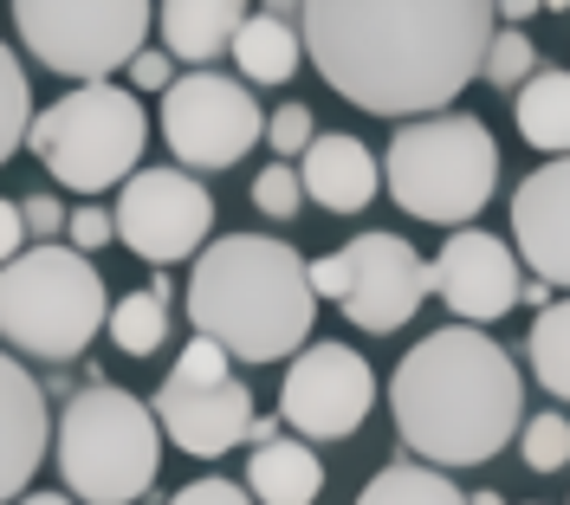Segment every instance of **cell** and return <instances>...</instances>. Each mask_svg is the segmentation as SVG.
<instances>
[{
  "label": "cell",
  "instance_id": "6da1fadb",
  "mask_svg": "<svg viewBox=\"0 0 570 505\" xmlns=\"http://www.w3.org/2000/svg\"><path fill=\"white\" fill-rule=\"evenodd\" d=\"M499 0H305L318 78L370 117H434L487 72Z\"/></svg>",
  "mask_w": 570,
  "mask_h": 505
},
{
  "label": "cell",
  "instance_id": "7a4b0ae2",
  "mask_svg": "<svg viewBox=\"0 0 570 505\" xmlns=\"http://www.w3.org/2000/svg\"><path fill=\"white\" fill-rule=\"evenodd\" d=\"M390 415L428 467H480L525 434V383L480 325H441L395 363Z\"/></svg>",
  "mask_w": 570,
  "mask_h": 505
},
{
  "label": "cell",
  "instance_id": "3957f363",
  "mask_svg": "<svg viewBox=\"0 0 570 505\" xmlns=\"http://www.w3.org/2000/svg\"><path fill=\"white\" fill-rule=\"evenodd\" d=\"M188 318L240 363H279L312 337L318 318L312 266H298V253L273 234H227L195 259Z\"/></svg>",
  "mask_w": 570,
  "mask_h": 505
},
{
  "label": "cell",
  "instance_id": "277c9868",
  "mask_svg": "<svg viewBox=\"0 0 570 505\" xmlns=\"http://www.w3.org/2000/svg\"><path fill=\"white\" fill-rule=\"evenodd\" d=\"M59 473H66L71 499L85 505H130L156 486L163 467V415L156 402L91 383L66 402L59 415Z\"/></svg>",
  "mask_w": 570,
  "mask_h": 505
},
{
  "label": "cell",
  "instance_id": "5b68a950",
  "mask_svg": "<svg viewBox=\"0 0 570 505\" xmlns=\"http://www.w3.org/2000/svg\"><path fill=\"white\" fill-rule=\"evenodd\" d=\"M0 330L13 350L39 363H71L91 350V337L110 330V291L91 253L39 240L20 259H7L0 279Z\"/></svg>",
  "mask_w": 570,
  "mask_h": 505
},
{
  "label": "cell",
  "instance_id": "8992f818",
  "mask_svg": "<svg viewBox=\"0 0 570 505\" xmlns=\"http://www.w3.org/2000/svg\"><path fill=\"white\" fill-rule=\"evenodd\" d=\"M390 195L415 220L434 227H461L473 220L499 188V143L493 130L466 110H434V117H409L390 143Z\"/></svg>",
  "mask_w": 570,
  "mask_h": 505
},
{
  "label": "cell",
  "instance_id": "52a82bcc",
  "mask_svg": "<svg viewBox=\"0 0 570 505\" xmlns=\"http://www.w3.org/2000/svg\"><path fill=\"white\" fill-rule=\"evenodd\" d=\"M142 143H149V123H142L137 91H117L110 78L66 91L59 105L39 110L33 123L39 162L71 195H105L117 181H130L142 162Z\"/></svg>",
  "mask_w": 570,
  "mask_h": 505
},
{
  "label": "cell",
  "instance_id": "ba28073f",
  "mask_svg": "<svg viewBox=\"0 0 570 505\" xmlns=\"http://www.w3.org/2000/svg\"><path fill=\"white\" fill-rule=\"evenodd\" d=\"M149 20H156L149 0H13L20 46L46 72L78 85H105L117 66H130Z\"/></svg>",
  "mask_w": 570,
  "mask_h": 505
},
{
  "label": "cell",
  "instance_id": "9c48e42d",
  "mask_svg": "<svg viewBox=\"0 0 570 505\" xmlns=\"http://www.w3.org/2000/svg\"><path fill=\"white\" fill-rule=\"evenodd\" d=\"M227 363H234V350L195 330V344L176 357L169 383L149 396L156 415H163V434L176 440L181 454H195V461H220L227 447L253 440V422H259L247 383Z\"/></svg>",
  "mask_w": 570,
  "mask_h": 505
},
{
  "label": "cell",
  "instance_id": "30bf717a",
  "mask_svg": "<svg viewBox=\"0 0 570 505\" xmlns=\"http://www.w3.org/2000/svg\"><path fill=\"white\" fill-rule=\"evenodd\" d=\"M163 143L181 169H234L253 143H266V110L240 78L188 72L163 91Z\"/></svg>",
  "mask_w": 570,
  "mask_h": 505
},
{
  "label": "cell",
  "instance_id": "8fae6325",
  "mask_svg": "<svg viewBox=\"0 0 570 505\" xmlns=\"http://www.w3.org/2000/svg\"><path fill=\"white\" fill-rule=\"evenodd\" d=\"M117 240L149 259V266H176V259H202L214 234V195L188 169H137L117 195Z\"/></svg>",
  "mask_w": 570,
  "mask_h": 505
},
{
  "label": "cell",
  "instance_id": "7c38bea8",
  "mask_svg": "<svg viewBox=\"0 0 570 505\" xmlns=\"http://www.w3.org/2000/svg\"><path fill=\"white\" fill-rule=\"evenodd\" d=\"M370 402H376V369L351 344H312L279 383V422L305 440H344L370 422Z\"/></svg>",
  "mask_w": 570,
  "mask_h": 505
},
{
  "label": "cell",
  "instance_id": "4fadbf2b",
  "mask_svg": "<svg viewBox=\"0 0 570 505\" xmlns=\"http://www.w3.org/2000/svg\"><path fill=\"white\" fill-rule=\"evenodd\" d=\"M344 259H351V291H344L337 311L356 330H376V337L402 330L428 305V291H434V266L409 240H395V234H356L344 247Z\"/></svg>",
  "mask_w": 570,
  "mask_h": 505
},
{
  "label": "cell",
  "instance_id": "5bb4252c",
  "mask_svg": "<svg viewBox=\"0 0 570 505\" xmlns=\"http://www.w3.org/2000/svg\"><path fill=\"white\" fill-rule=\"evenodd\" d=\"M434 298L461 325H493V318H505L525 298V279H519L512 247L499 234H480V227L448 234V247L434 253Z\"/></svg>",
  "mask_w": 570,
  "mask_h": 505
},
{
  "label": "cell",
  "instance_id": "9a60e30c",
  "mask_svg": "<svg viewBox=\"0 0 570 505\" xmlns=\"http://www.w3.org/2000/svg\"><path fill=\"white\" fill-rule=\"evenodd\" d=\"M512 240L538 279L570 286V156H551L544 169L519 181L512 195Z\"/></svg>",
  "mask_w": 570,
  "mask_h": 505
},
{
  "label": "cell",
  "instance_id": "2e32d148",
  "mask_svg": "<svg viewBox=\"0 0 570 505\" xmlns=\"http://www.w3.org/2000/svg\"><path fill=\"white\" fill-rule=\"evenodd\" d=\"M0 493L20 499V486L33 479V467L46 454H59V428H52V408H46V389L33 383V369L20 357H7L0 369Z\"/></svg>",
  "mask_w": 570,
  "mask_h": 505
},
{
  "label": "cell",
  "instance_id": "e0dca14e",
  "mask_svg": "<svg viewBox=\"0 0 570 505\" xmlns=\"http://www.w3.org/2000/svg\"><path fill=\"white\" fill-rule=\"evenodd\" d=\"M298 176H305V195L318 208H331V215H363L376 201L383 169H376V156L356 143V137H318V143L305 149V169Z\"/></svg>",
  "mask_w": 570,
  "mask_h": 505
},
{
  "label": "cell",
  "instance_id": "ac0fdd59",
  "mask_svg": "<svg viewBox=\"0 0 570 505\" xmlns=\"http://www.w3.org/2000/svg\"><path fill=\"white\" fill-rule=\"evenodd\" d=\"M163 46L188 59V66H208L220 52H234V39L247 27V0H163Z\"/></svg>",
  "mask_w": 570,
  "mask_h": 505
},
{
  "label": "cell",
  "instance_id": "d6986e66",
  "mask_svg": "<svg viewBox=\"0 0 570 505\" xmlns=\"http://www.w3.org/2000/svg\"><path fill=\"white\" fill-rule=\"evenodd\" d=\"M247 486L259 505H318L324 467L305 440H266L247 461Z\"/></svg>",
  "mask_w": 570,
  "mask_h": 505
},
{
  "label": "cell",
  "instance_id": "ffe728a7",
  "mask_svg": "<svg viewBox=\"0 0 570 505\" xmlns=\"http://www.w3.org/2000/svg\"><path fill=\"white\" fill-rule=\"evenodd\" d=\"M298 52H305V27H292L279 13H253L240 39H234V59L253 85H285L298 72Z\"/></svg>",
  "mask_w": 570,
  "mask_h": 505
},
{
  "label": "cell",
  "instance_id": "44dd1931",
  "mask_svg": "<svg viewBox=\"0 0 570 505\" xmlns=\"http://www.w3.org/2000/svg\"><path fill=\"white\" fill-rule=\"evenodd\" d=\"M519 130L544 156H570V72H538L519 85Z\"/></svg>",
  "mask_w": 570,
  "mask_h": 505
},
{
  "label": "cell",
  "instance_id": "7402d4cb",
  "mask_svg": "<svg viewBox=\"0 0 570 505\" xmlns=\"http://www.w3.org/2000/svg\"><path fill=\"white\" fill-rule=\"evenodd\" d=\"M110 344L124 350V357H156L163 344H169V291H124L117 305H110Z\"/></svg>",
  "mask_w": 570,
  "mask_h": 505
},
{
  "label": "cell",
  "instance_id": "603a6c76",
  "mask_svg": "<svg viewBox=\"0 0 570 505\" xmlns=\"http://www.w3.org/2000/svg\"><path fill=\"white\" fill-rule=\"evenodd\" d=\"M356 505H473L441 467H383Z\"/></svg>",
  "mask_w": 570,
  "mask_h": 505
},
{
  "label": "cell",
  "instance_id": "cb8c5ba5",
  "mask_svg": "<svg viewBox=\"0 0 570 505\" xmlns=\"http://www.w3.org/2000/svg\"><path fill=\"white\" fill-rule=\"evenodd\" d=\"M525 350H532L538 383H544L558 402H570V298H558V305H544V311H538Z\"/></svg>",
  "mask_w": 570,
  "mask_h": 505
},
{
  "label": "cell",
  "instance_id": "d4e9b609",
  "mask_svg": "<svg viewBox=\"0 0 570 505\" xmlns=\"http://www.w3.org/2000/svg\"><path fill=\"white\" fill-rule=\"evenodd\" d=\"M544 72L538 66V52H532V39L519 33V27H505V33H493V46H487V85L493 91H519V85H532V78Z\"/></svg>",
  "mask_w": 570,
  "mask_h": 505
},
{
  "label": "cell",
  "instance_id": "484cf974",
  "mask_svg": "<svg viewBox=\"0 0 570 505\" xmlns=\"http://www.w3.org/2000/svg\"><path fill=\"white\" fill-rule=\"evenodd\" d=\"M0 105H7V117H0V156H13L20 143H33V91H27V72H20V52H7V66H0Z\"/></svg>",
  "mask_w": 570,
  "mask_h": 505
},
{
  "label": "cell",
  "instance_id": "4316f807",
  "mask_svg": "<svg viewBox=\"0 0 570 505\" xmlns=\"http://www.w3.org/2000/svg\"><path fill=\"white\" fill-rule=\"evenodd\" d=\"M519 454H525V467H532V473H558V467H570V422L558 415V408H544V415H525Z\"/></svg>",
  "mask_w": 570,
  "mask_h": 505
},
{
  "label": "cell",
  "instance_id": "83f0119b",
  "mask_svg": "<svg viewBox=\"0 0 570 505\" xmlns=\"http://www.w3.org/2000/svg\"><path fill=\"white\" fill-rule=\"evenodd\" d=\"M298 201H305V176H298L292 162H273V169L253 176V208H259V215L292 220L298 215Z\"/></svg>",
  "mask_w": 570,
  "mask_h": 505
},
{
  "label": "cell",
  "instance_id": "f1b7e54d",
  "mask_svg": "<svg viewBox=\"0 0 570 505\" xmlns=\"http://www.w3.org/2000/svg\"><path fill=\"white\" fill-rule=\"evenodd\" d=\"M266 143L279 149L285 162H292V156H305V149L318 143V130H312V110H305V105H279L273 117H266Z\"/></svg>",
  "mask_w": 570,
  "mask_h": 505
},
{
  "label": "cell",
  "instance_id": "f546056e",
  "mask_svg": "<svg viewBox=\"0 0 570 505\" xmlns=\"http://www.w3.org/2000/svg\"><path fill=\"white\" fill-rule=\"evenodd\" d=\"M66 240L78 253H98L117 240V215H105V208H71V227H66Z\"/></svg>",
  "mask_w": 570,
  "mask_h": 505
},
{
  "label": "cell",
  "instance_id": "4dcf8cb0",
  "mask_svg": "<svg viewBox=\"0 0 570 505\" xmlns=\"http://www.w3.org/2000/svg\"><path fill=\"white\" fill-rule=\"evenodd\" d=\"M253 486H234V479H220V473H208V479H195V486H181L169 505H247Z\"/></svg>",
  "mask_w": 570,
  "mask_h": 505
},
{
  "label": "cell",
  "instance_id": "1f68e13d",
  "mask_svg": "<svg viewBox=\"0 0 570 505\" xmlns=\"http://www.w3.org/2000/svg\"><path fill=\"white\" fill-rule=\"evenodd\" d=\"M20 208H27V227H33V247L71 227V215L59 208V201H52V195H20Z\"/></svg>",
  "mask_w": 570,
  "mask_h": 505
},
{
  "label": "cell",
  "instance_id": "d6a6232c",
  "mask_svg": "<svg viewBox=\"0 0 570 505\" xmlns=\"http://www.w3.org/2000/svg\"><path fill=\"white\" fill-rule=\"evenodd\" d=\"M312 291H318V298H331V305H344V291H351V259H344V253H324V259H312Z\"/></svg>",
  "mask_w": 570,
  "mask_h": 505
},
{
  "label": "cell",
  "instance_id": "836d02e7",
  "mask_svg": "<svg viewBox=\"0 0 570 505\" xmlns=\"http://www.w3.org/2000/svg\"><path fill=\"white\" fill-rule=\"evenodd\" d=\"M169 59H176V52H137V59H130V85H137V91H169V85H176V66H169Z\"/></svg>",
  "mask_w": 570,
  "mask_h": 505
},
{
  "label": "cell",
  "instance_id": "e575fe53",
  "mask_svg": "<svg viewBox=\"0 0 570 505\" xmlns=\"http://www.w3.org/2000/svg\"><path fill=\"white\" fill-rule=\"evenodd\" d=\"M27 234H33V227H27V208H20V195H13V201L0 208V253L20 259V253H27Z\"/></svg>",
  "mask_w": 570,
  "mask_h": 505
},
{
  "label": "cell",
  "instance_id": "d590c367",
  "mask_svg": "<svg viewBox=\"0 0 570 505\" xmlns=\"http://www.w3.org/2000/svg\"><path fill=\"white\" fill-rule=\"evenodd\" d=\"M538 7H544V0H499V13H505V27H519V20H532Z\"/></svg>",
  "mask_w": 570,
  "mask_h": 505
},
{
  "label": "cell",
  "instance_id": "8d00e7d4",
  "mask_svg": "<svg viewBox=\"0 0 570 505\" xmlns=\"http://www.w3.org/2000/svg\"><path fill=\"white\" fill-rule=\"evenodd\" d=\"M259 13H279V20H292V13H305V0H266Z\"/></svg>",
  "mask_w": 570,
  "mask_h": 505
},
{
  "label": "cell",
  "instance_id": "74e56055",
  "mask_svg": "<svg viewBox=\"0 0 570 505\" xmlns=\"http://www.w3.org/2000/svg\"><path fill=\"white\" fill-rule=\"evenodd\" d=\"M13 505H85V499H66V493H33V499H13Z\"/></svg>",
  "mask_w": 570,
  "mask_h": 505
},
{
  "label": "cell",
  "instance_id": "f35d334b",
  "mask_svg": "<svg viewBox=\"0 0 570 505\" xmlns=\"http://www.w3.org/2000/svg\"><path fill=\"white\" fill-rule=\"evenodd\" d=\"M473 505H505V499H499V493H473Z\"/></svg>",
  "mask_w": 570,
  "mask_h": 505
},
{
  "label": "cell",
  "instance_id": "ab89813d",
  "mask_svg": "<svg viewBox=\"0 0 570 505\" xmlns=\"http://www.w3.org/2000/svg\"><path fill=\"white\" fill-rule=\"evenodd\" d=\"M544 7H551V13H564V7H570V0H544Z\"/></svg>",
  "mask_w": 570,
  "mask_h": 505
}]
</instances>
